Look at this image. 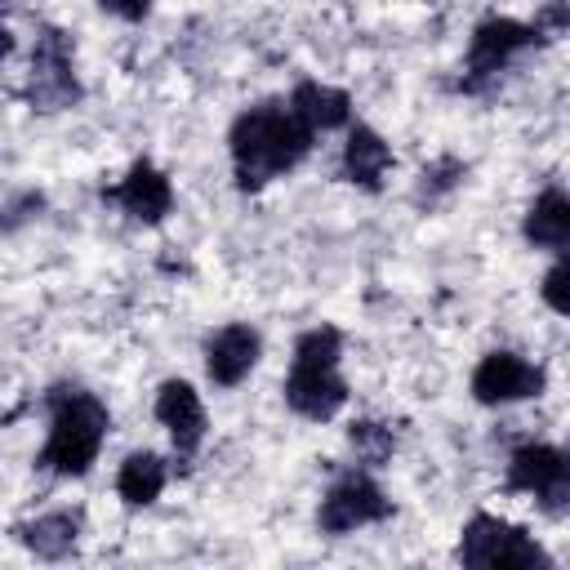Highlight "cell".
<instances>
[{
  "mask_svg": "<svg viewBox=\"0 0 570 570\" xmlns=\"http://www.w3.org/2000/svg\"><path fill=\"white\" fill-rule=\"evenodd\" d=\"M45 410H49V436H45L36 463L53 476H85L107 441V428H111L107 405L76 383H53L45 392Z\"/></svg>",
  "mask_w": 570,
  "mask_h": 570,
  "instance_id": "2",
  "label": "cell"
},
{
  "mask_svg": "<svg viewBox=\"0 0 570 570\" xmlns=\"http://www.w3.org/2000/svg\"><path fill=\"white\" fill-rule=\"evenodd\" d=\"M521 236L534 249L566 254L570 249V191H561V187L539 191L534 205H530V214H525V223H521Z\"/></svg>",
  "mask_w": 570,
  "mask_h": 570,
  "instance_id": "13",
  "label": "cell"
},
{
  "mask_svg": "<svg viewBox=\"0 0 570 570\" xmlns=\"http://www.w3.org/2000/svg\"><path fill=\"white\" fill-rule=\"evenodd\" d=\"M543 303L557 312V316H570V249L543 272V285H539Z\"/></svg>",
  "mask_w": 570,
  "mask_h": 570,
  "instance_id": "19",
  "label": "cell"
},
{
  "mask_svg": "<svg viewBox=\"0 0 570 570\" xmlns=\"http://www.w3.org/2000/svg\"><path fill=\"white\" fill-rule=\"evenodd\" d=\"M312 138H316V129L307 120H298L289 102H258V107L240 111L227 129L236 187L258 191L272 178L289 174L312 151Z\"/></svg>",
  "mask_w": 570,
  "mask_h": 570,
  "instance_id": "1",
  "label": "cell"
},
{
  "mask_svg": "<svg viewBox=\"0 0 570 570\" xmlns=\"http://www.w3.org/2000/svg\"><path fill=\"white\" fill-rule=\"evenodd\" d=\"M338 356H343V334L334 325H316L298 334L285 379V405L294 414L325 423L347 405V379L338 374Z\"/></svg>",
  "mask_w": 570,
  "mask_h": 570,
  "instance_id": "3",
  "label": "cell"
},
{
  "mask_svg": "<svg viewBox=\"0 0 570 570\" xmlns=\"http://www.w3.org/2000/svg\"><path fill=\"white\" fill-rule=\"evenodd\" d=\"M387 169H392V147L370 125H352L343 142V178L365 191H379Z\"/></svg>",
  "mask_w": 570,
  "mask_h": 570,
  "instance_id": "14",
  "label": "cell"
},
{
  "mask_svg": "<svg viewBox=\"0 0 570 570\" xmlns=\"http://www.w3.org/2000/svg\"><path fill=\"white\" fill-rule=\"evenodd\" d=\"M548 379L539 365H530L517 352H485L472 370V396L481 405H512V401H530L543 396Z\"/></svg>",
  "mask_w": 570,
  "mask_h": 570,
  "instance_id": "8",
  "label": "cell"
},
{
  "mask_svg": "<svg viewBox=\"0 0 570 570\" xmlns=\"http://www.w3.org/2000/svg\"><path fill=\"white\" fill-rule=\"evenodd\" d=\"M508 490L534 494L543 512H566L570 508V450L557 445H521L508 459Z\"/></svg>",
  "mask_w": 570,
  "mask_h": 570,
  "instance_id": "6",
  "label": "cell"
},
{
  "mask_svg": "<svg viewBox=\"0 0 570 570\" xmlns=\"http://www.w3.org/2000/svg\"><path fill=\"white\" fill-rule=\"evenodd\" d=\"M102 196L116 200L134 223H160L174 209V187H169V178L151 160H134L129 174L111 191H102Z\"/></svg>",
  "mask_w": 570,
  "mask_h": 570,
  "instance_id": "11",
  "label": "cell"
},
{
  "mask_svg": "<svg viewBox=\"0 0 570 570\" xmlns=\"http://www.w3.org/2000/svg\"><path fill=\"white\" fill-rule=\"evenodd\" d=\"M289 107L298 120H307L312 129H343L352 120V98L347 89L321 85V80H298L289 94Z\"/></svg>",
  "mask_w": 570,
  "mask_h": 570,
  "instance_id": "15",
  "label": "cell"
},
{
  "mask_svg": "<svg viewBox=\"0 0 570 570\" xmlns=\"http://www.w3.org/2000/svg\"><path fill=\"white\" fill-rule=\"evenodd\" d=\"M98 9L111 18H125V22H142L151 13V0H98Z\"/></svg>",
  "mask_w": 570,
  "mask_h": 570,
  "instance_id": "20",
  "label": "cell"
},
{
  "mask_svg": "<svg viewBox=\"0 0 570 570\" xmlns=\"http://www.w3.org/2000/svg\"><path fill=\"white\" fill-rule=\"evenodd\" d=\"M27 98L36 111H62L80 102V80H76V58L71 40L58 27H40L31 45V71H27Z\"/></svg>",
  "mask_w": 570,
  "mask_h": 570,
  "instance_id": "5",
  "label": "cell"
},
{
  "mask_svg": "<svg viewBox=\"0 0 570 570\" xmlns=\"http://www.w3.org/2000/svg\"><path fill=\"white\" fill-rule=\"evenodd\" d=\"M80 539V512H45L36 521L22 525V543L40 557V561H62L76 552Z\"/></svg>",
  "mask_w": 570,
  "mask_h": 570,
  "instance_id": "17",
  "label": "cell"
},
{
  "mask_svg": "<svg viewBox=\"0 0 570 570\" xmlns=\"http://www.w3.org/2000/svg\"><path fill=\"white\" fill-rule=\"evenodd\" d=\"M387 512H392V499L379 490L374 476H365V472H343V476L325 490L316 521H321L325 534H347V530H361V525L383 521Z\"/></svg>",
  "mask_w": 570,
  "mask_h": 570,
  "instance_id": "7",
  "label": "cell"
},
{
  "mask_svg": "<svg viewBox=\"0 0 570 570\" xmlns=\"http://www.w3.org/2000/svg\"><path fill=\"white\" fill-rule=\"evenodd\" d=\"M459 561L472 570H499V566H548V552L525 534L521 525H508L490 512H476L463 525L459 539Z\"/></svg>",
  "mask_w": 570,
  "mask_h": 570,
  "instance_id": "4",
  "label": "cell"
},
{
  "mask_svg": "<svg viewBox=\"0 0 570 570\" xmlns=\"http://www.w3.org/2000/svg\"><path fill=\"white\" fill-rule=\"evenodd\" d=\"M347 441H352V450H356V459H361L365 468H383V463L392 459V450H396L392 428H383V423H374V419H356V423L347 428Z\"/></svg>",
  "mask_w": 570,
  "mask_h": 570,
  "instance_id": "18",
  "label": "cell"
},
{
  "mask_svg": "<svg viewBox=\"0 0 570 570\" xmlns=\"http://www.w3.org/2000/svg\"><path fill=\"white\" fill-rule=\"evenodd\" d=\"M534 40H539V27L517 22V18H485V22H476V31L468 40V89H476L481 80L503 71Z\"/></svg>",
  "mask_w": 570,
  "mask_h": 570,
  "instance_id": "9",
  "label": "cell"
},
{
  "mask_svg": "<svg viewBox=\"0 0 570 570\" xmlns=\"http://www.w3.org/2000/svg\"><path fill=\"white\" fill-rule=\"evenodd\" d=\"M263 356V338L249 325H223L205 338V374L214 387H236Z\"/></svg>",
  "mask_w": 570,
  "mask_h": 570,
  "instance_id": "10",
  "label": "cell"
},
{
  "mask_svg": "<svg viewBox=\"0 0 570 570\" xmlns=\"http://www.w3.org/2000/svg\"><path fill=\"white\" fill-rule=\"evenodd\" d=\"M156 419L174 436V450L183 459L196 454V445L205 441V405H200V392L187 379H165L160 383V392H156Z\"/></svg>",
  "mask_w": 570,
  "mask_h": 570,
  "instance_id": "12",
  "label": "cell"
},
{
  "mask_svg": "<svg viewBox=\"0 0 570 570\" xmlns=\"http://www.w3.org/2000/svg\"><path fill=\"white\" fill-rule=\"evenodd\" d=\"M165 476H169V472H165V459H160V454L134 450V454L120 463V472H116V494H120L129 508H147V503L160 499Z\"/></svg>",
  "mask_w": 570,
  "mask_h": 570,
  "instance_id": "16",
  "label": "cell"
}]
</instances>
